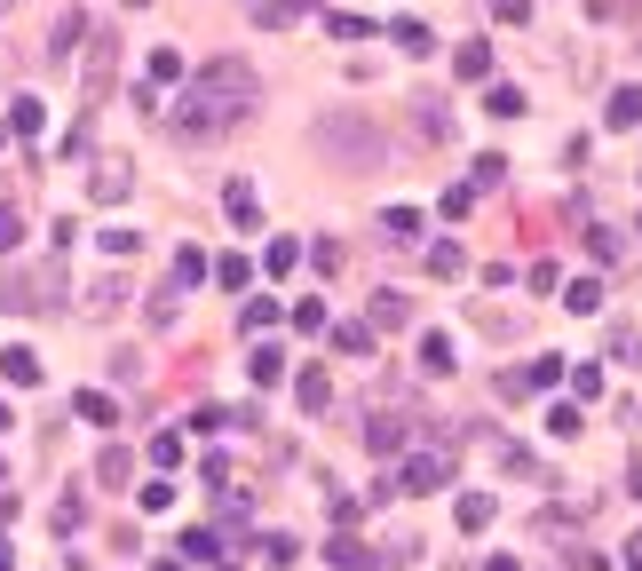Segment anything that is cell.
Masks as SVG:
<instances>
[{
  "label": "cell",
  "instance_id": "1",
  "mask_svg": "<svg viewBox=\"0 0 642 571\" xmlns=\"http://www.w3.org/2000/svg\"><path fill=\"white\" fill-rule=\"evenodd\" d=\"M254 96H262V80H254V64L246 56H222L207 64L191 88H183V104H167V127L183 135V143H207V135H230L238 119L254 112Z\"/></svg>",
  "mask_w": 642,
  "mask_h": 571
},
{
  "label": "cell",
  "instance_id": "2",
  "mask_svg": "<svg viewBox=\"0 0 642 571\" xmlns=\"http://www.w3.org/2000/svg\"><path fill=\"white\" fill-rule=\"evenodd\" d=\"M318 151H341L357 175H365V167H381V135H373L357 112H349V119H318Z\"/></svg>",
  "mask_w": 642,
  "mask_h": 571
},
{
  "label": "cell",
  "instance_id": "3",
  "mask_svg": "<svg viewBox=\"0 0 642 571\" xmlns=\"http://www.w3.org/2000/svg\"><path fill=\"white\" fill-rule=\"evenodd\" d=\"M111 72H119V32H88V64H80V104L96 119V104L111 96Z\"/></svg>",
  "mask_w": 642,
  "mask_h": 571
},
{
  "label": "cell",
  "instance_id": "4",
  "mask_svg": "<svg viewBox=\"0 0 642 571\" xmlns=\"http://www.w3.org/2000/svg\"><path fill=\"white\" fill-rule=\"evenodd\" d=\"M389 484H405V492H444V484H452V453H436V445H428V453H405V468H397Z\"/></svg>",
  "mask_w": 642,
  "mask_h": 571
},
{
  "label": "cell",
  "instance_id": "5",
  "mask_svg": "<svg viewBox=\"0 0 642 571\" xmlns=\"http://www.w3.org/2000/svg\"><path fill=\"white\" fill-rule=\"evenodd\" d=\"M127 191H135V167H127V159H96V175H88V199H96V207H119Z\"/></svg>",
  "mask_w": 642,
  "mask_h": 571
},
{
  "label": "cell",
  "instance_id": "6",
  "mask_svg": "<svg viewBox=\"0 0 642 571\" xmlns=\"http://www.w3.org/2000/svg\"><path fill=\"white\" fill-rule=\"evenodd\" d=\"M325 564H333V571H365V564H373V548H365L357 532H341V524H333V540H325Z\"/></svg>",
  "mask_w": 642,
  "mask_h": 571
},
{
  "label": "cell",
  "instance_id": "7",
  "mask_svg": "<svg viewBox=\"0 0 642 571\" xmlns=\"http://www.w3.org/2000/svg\"><path fill=\"white\" fill-rule=\"evenodd\" d=\"M413 135H421V143H444V135H452V112H444L436 96H413Z\"/></svg>",
  "mask_w": 642,
  "mask_h": 571
},
{
  "label": "cell",
  "instance_id": "8",
  "mask_svg": "<svg viewBox=\"0 0 642 571\" xmlns=\"http://www.w3.org/2000/svg\"><path fill=\"white\" fill-rule=\"evenodd\" d=\"M40 127H48V104H40V96H16V104H8V135H24V143H32Z\"/></svg>",
  "mask_w": 642,
  "mask_h": 571
},
{
  "label": "cell",
  "instance_id": "9",
  "mask_svg": "<svg viewBox=\"0 0 642 571\" xmlns=\"http://www.w3.org/2000/svg\"><path fill=\"white\" fill-rule=\"evenodd\" d=\"M294 397H302V413H325V405H333V373H325V365H310V373L294 381Z\"/></svg>",
  "mask_w": 642,
  "mask_h": 571
},
{
  "label": "cell",
  "instance_id": "10",
  "mask_svg": "<svg viewBox=\"0 0 642 571\" xmlns=\"http://www.w3.org/2000/svg\"><path fill=\"white\" fill-rule=\"evenodd\" d=\"M72 413H80L88 429H111V421H119V405H111L104 389H80V397H72Z\"/></svg>",
  "mask_w": 642,
  "mask_h": 571
},
{
  "label": "cell",
  "instance_id": "11",
  "mask_svg": "<svg viewBox=\"0 0 642 571\" xmlns=\"http://www.w3.org/2000/svg\"><path fill=\"white\" fill-rule=\"evenodd\" d=\"M183 80V56L175 48H151V64H143V88H175Z\"/></svg>",
  "mask_w": 642,
  "mask_h": 571
},
{
  "label": "cell",
  "instance_id": "12",
  "mask_svg": "<svg viewBox=\"0 0 642 571\" xmlns=\"http://www.w3.org/2000/svg\"><path fill=\"white\" fill-rule=\"evenodd\" d=\"M0 373H8L16 389H40V357H32V349H0Z\"/></svg>",
  "mask_w": 642,
  "mask_h": 571
},
{
  "label": "cell",
  "instance_id": "13",
  "mask_svg": "<svg viewBox=\"0 0 642 571\" xmlns=\"http://www.w3.org/2000/svg\"><path fill=\"white\" fill-rule=\"evenodd\" d=\"M452 516H460V532H484L500 508H492V492H460V508H452Z\"/></svg>",
  "mask_w": 642,
  "mask_h": 571
},
{
  "label": "cell",
  "instance_id": "14",
  "mask_svg": "<svg viewBox=\"0 0 642 571\" xmlns=\"http://www.w3.org/2000/svg\"><path fill=\"white\" fill-rule=\"evenodd\" d=\"M452 72H460V80H492V48H484V40H468V48L452 56Z\"/></svg>",
  "mask_w": 642,
  "mask_h": 571
},
{
  "label": "cell",
  "instance_id": "15",
  "mask_svg": "<svg viewBox=\"0 0 642 571\" xmlns=\"http://www.w3.org/2000/svg\"><path fill=\"white\" fill-rule=\"evenodd\" d=\"M222 207H230V223H238V230H254V223H262V215H254V191H246V183H222Z\"/></svg>",
  "mask_w": 642,
  "mask_h": 571
},
{
  "label": "cell",
  "instance_id": "16",
  "mask_svg": "<svg viewBox=\"0 0 642 571\" xmlns=\"http://www.w3.org/2000/svg\"><path fill=\"white\" fill-rule=\"evenodd\" d=\"M484 112H492V119H524V88H508V80H492V96H484Z\"/></svg>",
  "mask_w": 642,
  "mask_h": 571
},
{
  "label": "cell",
  "instance_id": "17",
  "mask_svg": "<svg viewBox=\"0 0 642 571\" xmlns=\"http://www.w3.org/2000/svg\"><path fill=\"white\" fill-rule=\"evenodd\" d=\"M365 349H373V326H357V318L333 326V357H365Z\"/></svg>",
  "mask_w": 642,
  "mask_h": 571
},
{
  "label": "cell",
  "instance_id": "18",
  "mask_svg": "<svg viewBox=\"0 0 642 571\" xmlns=\"http://www.w3.org/2000/svg\"><path fill=\"white\" fill-rule=\"evenodd\" d=\"M421 365L428 373H452L460 357H452V334H421Z\"/></svg>",
  "mask_w": 642,
  "mask_h": 571
},
{
  "label": "cell",
  "instance_id": "19",
  "mask_svg": "<svg viewBox=\"0 0 642 571\" xmlns=\"http://www.w3.org/2000/svg\"><path fill=\"white\" fill-rule=\"evenodd\" d=\"M207 254H199V246H183V254H175V286H207Z\"/></svg>",
  "mask_w": 642,
  "mask_h": 571
},
{
  "label": "cell",
  "instance_id": "20",
  "mask_svg": "<svg viewBox=\"0 0 642 571\" xmlns=\"http://www.w3.org/2000/svg\"><path fill=\"white\" fill-rule=\"evenodd\" d=\"M611 127H642V88H619V96H611Z\"/></svg>",
  "mask_w": 642,
  "mask_h": 571
},
{
  "label": "cell",
  "instance_id": "21",
  "mask_svg": "<svg viewBox=\"0 0 642 571\" xmlns=\"http://www.w3.org/2000/svg\"><path fill=\"white\" fill-rule=\"evenodd\" d=\"M389 40H397V48H405V56H428V48H436V32H428V24H413V16H405V24H397V32H389Z\"/></svg>",
  "mask_w": 642,
  "mask_h": 571
},
{
  "label": "cell",
  "instance_id": "22",
  "mask_svg": "<svg viewBox=\"0 0 642 571\" xmlns=\"http://www.w3.org/2000/svg\"><path fill=\"white\" fill-rule=\"evenodd\" d=\"M381 230H389L397 246H413V238H421V215H413V207H389V215H381Z\"/></svg>",
  "mask_w": 642,
  "mask_h": 571
},
{
  "label": "cell",
  "instance_id": "23",
  "mask_svg": "<svg viewBox=\"0 0 642 571\" xmlns=\"http://www.w3.org/2000/svg\"><path fill=\"white\" fill-rule=\"evenodd\" d=\"M294 262H302V246H294V238H270V254H262V270H270V278H286Z\"/></svg>",
  "mask_w": 642,
  "mask_h": 571
},
{
  "label": "cell",
  "instance_id": "24",
  "mask_svg": "<svg viewBox=\"0 0 642 571\" xmlns=\"http://www.w3.org/2000/svg\"><path fill=\"white\" fill-rule=\"evenodd\" d=\"M563 302H571V310H579V318H595V310H603V278H579V286H571V294H563Z\"/></svg>",
  "mask_w": 642,
  "mask_h": 571
},
{
  "label": "cell",
  "instance_id": "25",
  "mask_svg": "<svg viewBox=\"0 0 642 571\" xmlns=\"http://www.w3.org/2000/svg\"><path fill=\"white\" fill-rule=\"evenodd\" d=\"M405 318H413L405 294H373V326H405Z\"/></svg>",
  "mask_w": 642,
  "mask_h": 571
},
{
  "label": "cell",
  "instance_id": "26",
  "mask_svg": "<svg viewBox=\"0 0 642 571\" xmlns=\"http://www.w3.org/2000/svg\"><path fill=\"white\" fill-rule=\"evenodd\" d=\"M365 445H373V453H397V445H405V429H397V413H381V421L365 429Z\"/></svg>",
  "mask_w": 642,
  "mask_h": 571
},
{
  "label": "cell",
  "instance_id": "27",
  "mask_svg": "<svg viewBox=\"0 0 642 571\" xmlns=\"http://www.w3.org/2000/svg\"><path fill=\"white\" fill-rule=\"evenodd\" d=\"M555 381H563V357H555V349H547V357H532V373H524V389H555Z\"/></svg>",
  "mask_w": 642,
  "mask_h": 571
},
{
  "label": "cell",
  "instance_id": "28",
  "mask_svg": "<svg viewBox=\"0 0 642 571\" xmlns=\"http://www.w3.org/2000/svg\"><path fill=\"white\" fill-rule=\"evenodd\" d=\"M183 556H191V564H214V556H222V532H183Z\"/></svg>",
  "mask_w": 642,
  "mask_h": 571
},
{
  "label": "cell",
  "instance_id": "29",
  "mask_svg": "<svg viewBox=\"0 0 642 571\" xmlns=\"http://www.w3.org/2000/svg\"><path fill=\"white\" fill-rule=\"evenodd\" d=\"M119 294H127L119 278H104V286H88V318H111V310H119Z\"/></svg>",
  "mask_w": 642,
  "mask_h": 571
},
{
  "label": "cell",
  "instance_id": "30",
  "mask_svg": "<svg viewBox=\"0 0 642 571\" xmlns=\"http://www.w3.org/2000/svg\"><path fill=\"white\" fill-rule=\"evenodd\" d=\"M460 262H468V254H460L452 238H444V246H428V270H436V278H460Z\"/></svg>",
  "mask_w": 642,
  "mask_h": 571
},
{
  "label": "cell",
  "instance_id": "31",
  "mask_svg": "<svg viewBox=\"0 0 642 571\" xmlns=\"http://www.w3.org/2000/svg\"><path fill=\"white\" fill-rule=\"evenodd\" d=\"M294 556H302V548H294L286 532H270V540H262V564H270V571H286V564H294Z\"/></svg>",
  "mask_w": 642,
  "mask_h": 571
},
{
  "label": "cell",
  "instance_id": "32",
  "mask_svg": "<svg viewBox=\"0 0 642 571\" xmlns=\"http://www.w3.org/2000/svg\"><path fill=\"white\" fill-rule=\"evenodd\" d=\"M500 175H508V159H500V151H484V159H476V183H468V191H492Z\"/></svg>",
  "mask_w": 642,
  "mask_h": 571
},
{
  "label": "cell",
  "instance_id": "33",
  "mask_svg": "<svg viewBox=\"0 0 642 571\" xmlns=\"http://www.w3.org/2000/svg\"><path fill=\"white\" fill-rule=\"evenodd\" d=\"M468 207H476V191H468V183H452V191H444V223H468Z\"/></svg>",
  "mask_w": 642,
  "mask_h": 571
},
{
  "label": "cell",
  "instance_id": "34",
  "mask_svg": "<svg viewBox=\"0 0 642 571\" xmlns=\"http://www.w3.org/2000/svg\"><path fill=\"white\" fill-rule=\"evenodd\" d=\"M72 40H80V16H64V24H56V40H48V56L64 64V56H72Z\"/></svg>",
  "mask_w": 642,
  "mask_h": 571
},
{
  "label": "cell",
  "instance_id": "35",
  "mask_svg": "<svg viewBox=\"0 0 642 571\" xmlns=\"http://www.w3.org/2000/svg\"><path fill=\"white\" fill-rule=\"evenodd\" d=\"M278 373H286V357H278V349H254V381H262V389H270V381H278Z\"/></svg>",
  "mask_w": 642,
  "mask_h": 571
},
{
  "label": "cell",
  "instance_id": "36",
  "mask_svg": "<svg viewBox=\"0 0 642 571\" xmlns=\"http://www.w3.org/2000/svg\"><path fill=\"white\" fill-rule=\"evenodd\" d=\"M547 429H555V437H579L587 421H579V405H555V413H547Z\"/></svg>",
  "mask_w": 642,
  "mask_h": 571
},
{
  "label": "cell",
  "instance_id": "37",
  "mask_svg": "<svg viewBox=\"0 0 642 571\" xmlns=\"http://www.w3.org/2000/svg\"><path fill=\"white\" fill-rule=\"evenodd\" d=\"M587 254H595V262H619V238H611V230L595 223V230H587Z\"/></svg>",
  "mask_w": 642,
  "mask_h": 571
},
{
  "label": "cell",
  "instance_id": "38",
  "mask_svg": "<svg viewBox=\"0 0 642 571\" xmlns=\"http://www.w3.org/2000/svg\"><path fill=\"white\" fill-rule=\"evenodd\" d=\"M207 278H222V286H246V278H254V270H246V262H238V254H222V262H214Z\"/></svg>",
  "mask_w": 642,
  "mask_h": 571
},
{
  "label": "cell",
  "instance_id": "39",
  "mask_svg": "<svg viewBox=\"0 0 642 571\" xmlns=\"http://www.w3.org/2000/svg\"><path fill=\"white\" fill-rule=\"evenodd\" d=\"M135 246H143V230H119V223L104 230V254H135Z\"/></svg>",
  "mask_w": 642,
  "mask_h": 571
},
{
  "label": "cell",
  "instance_id": "40",
  "mask_svg": "<svg viewBox=\"0 0 642 571\" xmlns=\"http://www.w3.org/2000/svg\"><path fill=\"white\" fill-rule=\"evenodd\" d=\"M310 262H318L325 278H333V270H341V238H318V246H310Z\"/></svg>",
  "mask_w": 642,
  "mask_h": 571
},
{
  "label": "cell",
  "instance_id": "41",
  "mask_svg": "<svg viewBox=\"0 0 642 571\" xmlns=\"http://www.w3.org/2000/svg\"><path fill=\"white\" fill-rule=\"evenodd\" d=\"M96 476H104V484H119V476H127V453H119V445H104V460H96Z\"/></svg>",
  "mask_w": 642,
  "mask_h": 571
},
{
  "label": "cell",
  "instance_id": "42",
  "mask_svg": "<svg viewBox=\"0 0 642 571\" xmlns=\"http://www.w3.org/2000/svg\"><path fill=\"white\" fill-rule=\"evenodd\" d=\"M492 16L500 24H532V0H492Z\"/></svg>",
  "mask_w": 642,
  "mask_h": 571
},
{
  "label": "cell",
  "instance_id": "43",
  "mask_svg": "<svg viewBox=\"0 0 642 571\" xmlns=\"http://www.w3.org/2000/svg\"><path fill=\"white\" fill-rule=\"evenodd\" d=\"M16 238H24V223H16V207H0V254H8Z\"/></svg>",
  "mask_w": 642,
  "mask_h": 571
},
{
  "label": "cell",
  "instance_id": "44",
  "mask_svg": "<svg viewBox=\"0 0 642 571\" xmlns=\"http://www.w3.org/2000/svg\"><path fill=\"white\" fill-rule=\"evenodd\" d=\"M484 571H524V564H516V556H492V564H484Z\"/></svg>",
  "mask_w": 642,
  "mask_h": 571
},
{
  "label": "cell",
  "instance_id": "45",
  "mask_svg": "<svg viewBox=\"0 0 642 571\" xmlns=\"http://www.w3.org/2000/svg\"><path fill=\"white\" fill-rule=\"evenodd\" d=\"M0 571H16V548H8V540H0Z\"/></svg>",
  "mask_w": 642,
  "mask_h": 571
},
{
  "label": "cell",
  "instance_id": "46",
  "mask_svg": "<svg viewBox=\"0 0 642 571\" xmlns=\"http://www.w3.org/2000/svg\"><path fill=\"white\" fill-rule=\"evenodd\" d=\"M627 571H642V532H635V556H627Z\"/></svg>",
  "mask_w": 642,
  "mask_h": 571
},
{
  "label": "cell",
  "instance_id": "47",
  "mask_svg": "<svg viewBox=\"0 0 642 571\" xmlns=\"http://www.w3.org/2000/svg\"><path fill=\"white\" fill-rule=\"evenodd\" d=\"M0 437H8V405H0Z\"/></svg>",
  "mask_w": 642,
  "mask_h": 571
},
{
  "label": "cell",
  "instance_id": "48",
  "mask_svg": "<svg viewBox=\"0 0 642 571\" xmlns=\"http://www.w3.org/2000/svg\"><path fill=\"white\" fill-rule=\"evenodd\" d=\"M151 571H183V564H151Z\"/></svg>",
  "mask_w": 642,
  "mask_h": 571
},
{
  "label": "cell",
  "instance_id": "49",
  "mask_svg": "<svg viewBox=\"0 0 642 571\" xmlns=\"http://www.w3.org/2000/svg\"><path fill=\"white\" fill-rule=\"evenodd\" d=\"M8 8H16V0H0V16H8Z\"/></svg>",
  "mask_w": 642,
  "mask_h": 571
},
{
  "label": "cell",
  "instance_id": "50",
  "mask_svg": "<svg viewBox=\"0 0 642 571\" xmlns=\"http://www.w3.org/2000/svg\"><path fill=\"white\" fill-rule=\"evenodd\" d=\"M0 476H8V468H0Z\"/></svg>",
  "mask_w": 642,
  "mask_h": 571
}]
</instances>
